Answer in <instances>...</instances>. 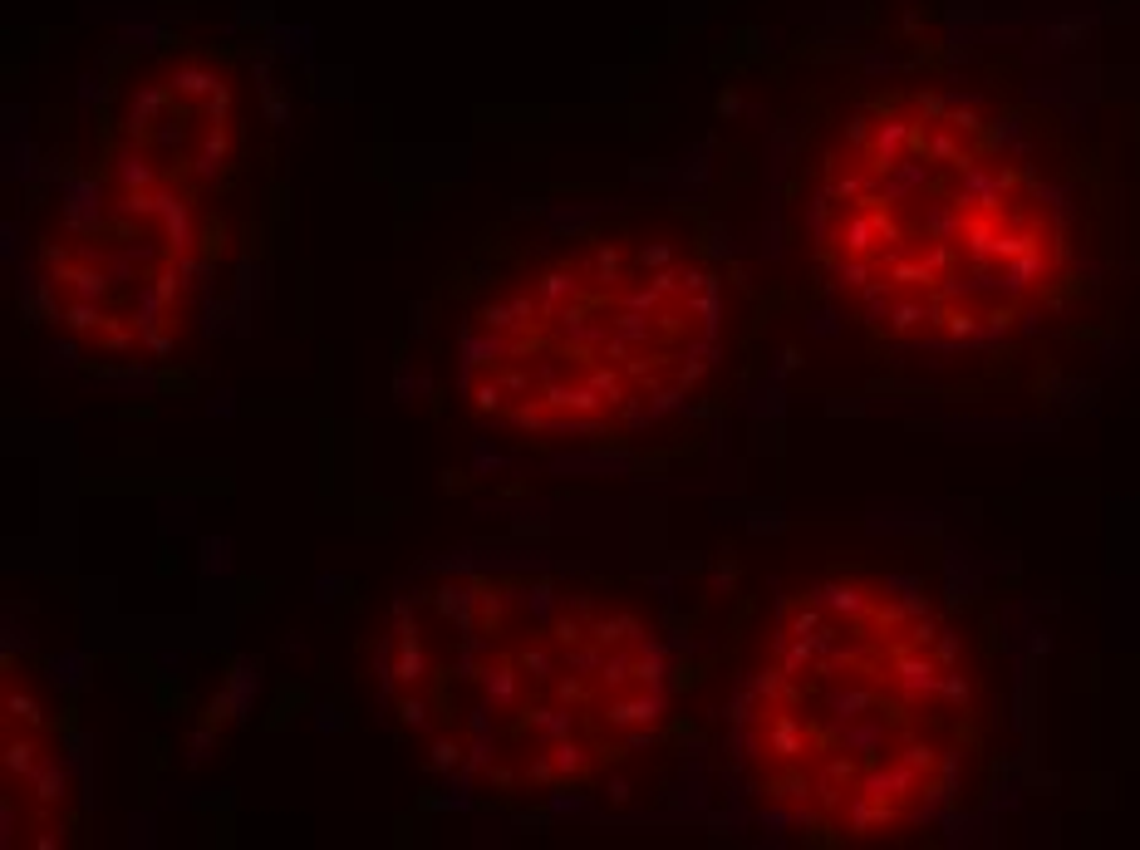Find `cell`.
Listing matches in <instances>:
<instances>
[{
	"label": "cell",
	"instance_id": "8992f818",
	"mask_svg": "<svg viewBox=\"0 0 1140 850\" xmlns=\"http://www.w3.org/2000/svg\"><path fill=\"white\" fill-rule=\"evenodd\" d=\"M399 713H403V723H413V728H418V723L428 718V703H423V698H403Z\"/></svg>",
	"mask_w": 1140,
	"mask_h": 850
},
{
	"label": "cell",
	"instance_id": "3957f363",
	"mask_svg": "<svg viewBox=\"0 0 1140 850\" xmlns=\"http://www.w3.org/2000/svg\"><path fill=\"white\" fill-rule=\"evenodd\" d=\"M556 767H561V772H580V767H585V752H580L575 742H561V747H556Z\"/></svg>",
	"mask_w": 1140,
	"mask_h": 850
},
{
	"label": "cell",
	"instance_id": "5b68a950",
	"mask_svg": "<svg viewBox=\"0 0 1140 850\" xmlns=\"http://www.w3.org/2000/svg\"><path fill=\"white\" fill-rule=\"evenodd\" d=\"M457 757H462L457 742H438V747H433V767H457Z\"/></svg>",
	"mask_w": 1140,
	"mask_h": 850
},
{
	"label": "cell",
	"instance_id": "7a4b0ae2",
	"mask_svg": "<svg viewBox=\"0 0 1140 850\" xmlns=\"http://www.w3.org/2000/svg\"><path fill=\"white\" fill-rule=\"evenodd\" d=\"M403 683H418L423 674H428V659H423V649H418V639H403V654H399V669H394Z\"/></svg>",
	"mask_w": 1140,
	"mask_h": 850
},
{
	"label": "cell",
	"instance_id": "277c9868",
	"mask_svg": "<svg viewBox=\"0 0 1140 850\" xmlns=\"http://www.w3.org/2000/svg\"><path fill=\"white\" fill-rule=\"evenodd\" d=\"M10 713H15V718H25L30 728L40 723V708H35V698H25V693H10Z\"/></svg>",
	"mask_w": 1140,
	"mask_h": 850
},
{
	"label": "cell",
	"instance_id": "6da1fadb",
	"mask_svg": "<svg viewBox=\"0 0 1140 850\" xmlns=\"http://www.w3.org/2000/svg\"><path fill=\"white\" fill-rule=\"evenodd\" d=\"M659 708H664V698L659 693H644V698H629V703H615V723H654L659 718Z\"/></svg>",
	"mask_w": 1140,
	"mask_h": 850
}]
</instances>
